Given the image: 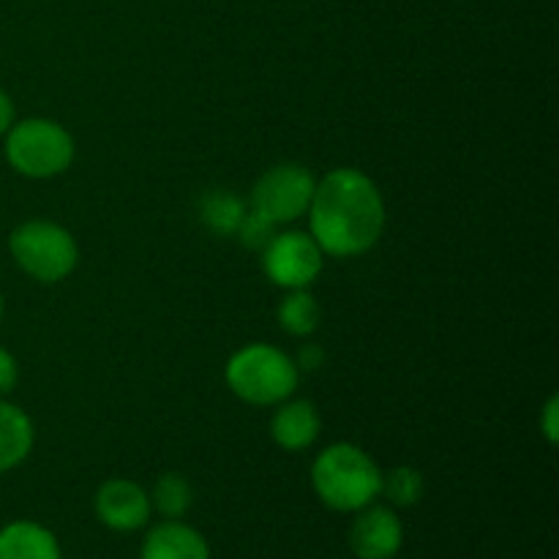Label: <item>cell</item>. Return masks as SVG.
Wrapping results in <instances>:
<instances>
[{"mask_svg":"<svg viewBox=\"0 0 559 559\" xmlns=\"http://www.w3.org/2000/svg\"><path fill=\"white\" fill-rule=\"evenodd\" d=\"M309 222L322 254L358 257L380 240L385 202L369 175L353 167L333 169L314 186Z\"/></svg>","mask_w":559,"mask_h":559,"instance_id":"1","label":"cell"},{"mask_svg":"<svg viewBox=\"0 0 559 559\" xmlns=\"http://www.w3.org/2000/svg\"><path fill=\"white\" fill-rule=\"evenodd\" d=\"M311 486L331 511L358 513L380 497L382 469L364 448L336 442L311 464Z\"/></svg>","mask_w":559,"mask_h":559,"instance_id":"2","label":"cell"},{"mask_svg":"<svg viewBox=\"0 0 559 559\" xmlns=\"http://www.w3.org/2000/svg\"><path fill=\"white\" fill-rule=\"evenodd\" d=\"M227 385L246 404L273 407L298 388V364L271 344H246L227 360Z\"/></svg>","mask_w":559,"mask_h":559,"instance_id":"3","label":"cell"},{"mask_svg":"<svg viewBox=\"0 0 559 559\" xmlns=\"http://www.w3.org/2000/svg\"><path fill=\"white\" fill-rule=\"evenodd\" d=\"M5 162L25 178H55L74 162V140L49 118L20 120L5 131Z\"/></svg>","mask_w":559,"mask_h":559,"instance_id":"4","label":"cell"},{"mask_svg":"<svg viewBox=\"0 0 559 559\" xmlns=\"http://www.w3.org/2000/svg\"><path fill=\"white\" fill-rule=\"evenodd\" d=\"M9 249L16 265L41 284L63 282L80 262V249L69 229L44 218L20 224L11 233Z\"/></svg>","mask_w":559,"mask_h":559,"instance_id":"5","label":"cell"},{"mask_svg":"<svg viewBox=\"0 0 559 559\" xmlns=\"http://www.w3.org/2000/svg\"><path fill=\"white\" fill-rule=\"evenodd\" d=\"M314 175L300 164H278L271 167L254 186L251 207L271 218L273 224H289L309 213L314 197Z\"/></svg>","mask_w":559,"mask_h":559,"instance_id":"6","label":"cell"},{"mask_svg":"<svg viewBox=\"0 0 559 559\" xmlns=\"http://www.w3.org/2000/svg\"><path fill=\"white\" fill-rule=\"evenodd\" d=\"M262 267L276 287L306 289L322 271V249L306 233L273 235L262 249Z\"/></svg>","mask_w":559,"mask_h":559,"instance_id":"7","label":"cell"},{"mask_svg":"<svg viewBox=\"0 0 559 559\" xmlns=\"http://www.w3.org/2000/svg\"><path fill=\"white\" fill-rule=\"evenodd\" d=\"M402 519L385 506H366L349 530V546L358 559H393L402 551Z\"/></svg>","mask_w":559,"mask_h":559,"instance_id":"8","label":"cell"},{"mask_svg":"<svg viewBox=\"0 0 559 559\" xmlns=\"http://www.w3.org/2000/svg\"><path fill=\"white\" fill-rule=\"evenodd\" d=\"M96 516L115 533H134L151 519V497L134 480L112 478L96 491Z\"/></svg>","mask_w":559,"mask_h":559,"instance_id":"9","label":"cell"},{"mask_svg":"<svg viewBox=\"0 0 559 559\" xmlns=\"http://www.w3.org/2000/svg\"><path fill=\"white\" fill-rule=\"evenodd\" d=\"M140 559H211V549L194 527L167 519L147 533Z\"/></svg>","mask_w":559,"mask_h":559,"instance_id":"10","label":"cell"},{"mask_svg":"<svg viewBox=\"0 0 559 559\" xmlns=\"http://www.w3.org/2000/svg\"><path fill=\"white\" fill-rule=\"evenodd\" d=\"M320 415L306 399L282 404L271 420V437L284 451H306L320 437Z\"/></svg>","mask_w":559,"mask_h":559,"instance_id":"11","label":"cell"},{"mask_svg":"<svg viewBox=\"0 0 559 559\" xmlns=\"http://www.w3.org/2000/svg\"><path fill=\"white\" fill-rule=\"evenodd\" d=\"M0 559H63V555L47 527L22 519L0 530Z\"/></svg>","mask_w":559,"mask_h":559,"instance_id":"12","label":"cell"},{"mask_svg":"<svg viewBox=\"0 0 559 559\" xmlns=\"http://www.w3.org/2000/svg\"><path fill=\"white\" fill-rule=\"evenodd\" d=\"M33 440H36V431L25 409L0 399V475L25 462Z\"/></svg>","mask_w":559,"mask_h":559,"instance_id":"13","label":"cell"},{"mask_svg":"<svg viewBox=\"0 0 559 559\" xmlns=\"http://www.w3.org/2000/svg\"><path fill=\"white\" fill-rule=\"evenodd\" d=\"M246 205L233 194V191H207L200 202V216L205 222L207 229H213L216 235H235L240 227V218H243Z\"/></svg>","mask_w":559,"mask_h":559,"instance_id":"14","label":"cell"},{"mask_svg":"<svg viewBox=\"0 0 559 559\" xmlns=\"http://www.w3.org/2000/svg\"><path fill=\"white\" fill-rule=\"evenodd\" d=\"M320 306L306 289H289L278 306V322L289 336H311L320 328Z\"/></svg>","mask_w":559,"mask_h":559,"instance_id":"15","label":"cell"},{"mask_svg":"<svg viewBox=\"0 0 559 559\" xmlns=\"http://www.w3.org/2000/svg\"><path fill=\"white\" fill-rule=\"evenodd\" d=\"M194 491L191 484L178 473H167L156 480L151 495V508H156L164 519H180L191 508Z\"/></svg>","mask_w":559,"mask_h":559,"instance_id":"16","label":"cell"},{"mask_svg":"<svg viewBox=\"0 0 559 559\" xmlns=\"http://www.w3.org/2000/svg\"><path fill=\"white\" fill-rule=\"evenodd\" d=\"M424 475L418 473L415 467H396L391 469L388 475H382V491L391 506L396 508H413L418 506L420 497H424Z\"/></svg>","mask_w":559,"mask_h":559,"instance_id":"17","label":"cell"},{"mask_svg":"<svg viewBox=\"0 0 559 559\" xmlns=\"http://www.w3.org/2000/svg\"><path fill=\"white\" fill-rule=\"evenodd\" d=\"M273 229H276V224L251 207V211L243 213V218H240V227L235 235H238L240 243H243L246 249H265L273 238Z\"/></svg>","mask_w":559,"mask_h":559,"instance_id":"18","label":"cell"},{"mask_svg":"<svg viewBox=\"0 0 559 559\" xmlns=\"http://www.w3.org/2000/svg\"><path fill=\"white\" fill-rule=\"evenodd\" d=\"M16 380H20V369H16L14 355L0 347V399L14 391Z\"/></svg>","mask_w":559,"mask_h":559,"instance_id":"19","label":"cell"},{"mask_svg":"<svg viewBox=\"0 0 559 559\" xmlns=\"http://www.w3.org/2000/svg\"><path fill=\"white\" fill-rule=\"evenodd\" d=\"M11 126H14V102H11L9 93L0 87V134H5Z\"/></svg>","mask_w":559,"mask_h":559,"instance_id":"20","label":"cell"},{"mask_svg":"<svg viewBox=\"0 0 559 559\" xmlns=\"http://www.w3.org/2000/svg\"><path fill=\"white\" fill-rule=\"evenodd\" d=\"M322 360H325V353H322L320 347H311V344H309V347L300 349V355H298V364L304 366V369H309V371L320 369Z\"/></svg>","mask_w":559,"mask_h":559,"instance_id":"21","label":"cell"},{"mask_svg":"<svg viewBox=\"0 0 559 559\" xmlns=\"http://www.w3.org/2000/svg\"><path fill=\"white\" fill-rule=\"evenodd\" d=\"M546 437H549V442H557V399H551L549 404H546Z\"/></svg>","mask_w":559,"mask_h":559,"instance_id":"22","label":"cell"},{"mask_svg":"<svg viewBox=\"0 0 559 559\" xmlns=\"http://www.w3.org/2000/svg\"><path fill=\"white\" fill-rule=\"evenodd\" d=\"M0 320H3V295H0Z\"/></svg>","mask_w":559,"mask_h":559,"instance_id":"23","label":"cell"}]
</instances>
